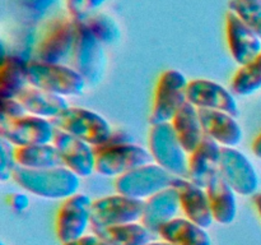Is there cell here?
I'll list each match as a JSON object with an SVG mask.
<instances>
[{
    "mask_svg": "<svg viewBox=\"0 0 261 245\" xmlns=\"http://www.w3.org/2000/svg\"><path fill=\"white\" fill-rule=\"evenodd\" d=\"M81 179L65 166L43 170L17 167L13 174V180L27 193L59 201L79 193Z\"/></svg>",
    "mask_w": 261,
    "mask_h": 245,
    "instance_id": "6da1fadb",
    "label": "cell"
},
{
    "mask_svg": "<svg viewBox=\"0 0 261 245\" xmlns=\"http://www.w3.org/2000/svg\"><path fill=\"white\" fill-rule=\"evenodd\" d=\"M78 32L79 23L68 14L53 17L38 38L35 60L50 64H65L71 60Z\"/></svg>",
    "mask_w": 261,
    "mask_h": 245,
    "instance_id": "7a4b0ae2",
    "label": "cell"
},
{
    "mask_svg": "<svg viewBox=\"0 0 261 245\" xmlns=\"http://www.w3.org/2000/svg\"><path fill=\"white\" fill-rule=\"evenodd\" d=\"M28 83L36 88L63 97L82 96L87 82L71 65L50 64L38 60H31L27 64Z\"/></svg>",
    "mask_w": 261,
    "mask_h": 245,
    "instance_id": "3957f363",
    "label": "cell"
},
{
    "mask_svg": "<svg viewBox=\"0 0 261 245\" xmlns=\"http://www.w3.org/2000/svg\"><path fill=\"white\" fill-rule=\"evenodd\" d=\"M148 150L153 162L175 178H188L189 153L182 147L171 122L154 124L148 134Z\"/></svg>",
    "mask_w": 261,
    "mask_h": 245,
    "instance_id": "277c9868",
    "label": "cell"
},
{
    "mask_svg": "<svg viewBox=\"0 0 261 245\" xmlns=\"http://www.w3.org/2000/svg\"><path fill=\"white\" fill-rule=\"evenodd\" d=\"M188 78L177 69H167L160 76L153 97L150 125L171 122L178 110L188 102Z\"/></svg>",
    "mask_w": 261,
    "mask_h": 245,
    "instance_id": "5b68a950",
    "label": "cell"
},
{
    "mask_svg": "<svg viewBox=\"0 0 261 245\" xmlns=\"http://www.w3.org/2000/svg\"><path fill=\"white\" fill-rule=\"evenodd\" d=\"M51 121L56 129L69 133L93 147L106 143L114 132L107 119L98 112L84 107L69 106Z\"/></svg>",
    "mask_w": 261,
    "mask_h": 245,
    "instance_id": "8992f818",
    "label": "cell"
},
{
    "mask_svg": "<svg viewBox=\"0 0 261 245\" xmlns=\"http://www.w3.org/2000/svg\"><path fill=\"white\" fill-rule=\"evenodd\" d=\"M143 209L144 201L119 193L96 199L92 203L91 209L92 231L116 225L139 222L143 216Z\"/></svg>",
    "mask_w": 261,
    "mask_h": 245,
    "instance_id": "52a82bcc",
    "label": "cell"
},
{
    "mask_svg": "<svg viewBox=\"0 0 261 245\" xmlns=\"http://www.w3.org/2000/svg\"><path fill=\"white\" fill-rule=\"evenodd\" d=\"M175 176L157 163L140 166L115 180V189L119 194L145 201L161 190L172 186Z\"/></svg>",
    "mask_w": 261,
    "mask_h": 245,
    "instance_id": "ba28073f",
    "label": "cell"
},
{
    "mask_svg": "<svg viewBox=\"0 0 261 245\" xmlns=\"http://www.w3.org/2000/svg\"><path fill=\"white\" fill-rule=\"evenodd\" d=\"M92 201L88 194L76 193L64 199L55 219V234L61 245L76 241L91 226Z\"/></svg>",
    "mask_w": 261,
    "mask_h": 245,
    "instance_id": "9c48e42d",
    "label": "cell"
},
{
    "mask_svg": "<svg viewBox=\"0 0 261 245\" xmlns=\"http://www.w3.org/2000/svg\"><path fill=\"white\" fill-rule=\"evenodd\" d=\"M106 46L102 45L82 23L71 56V66L89 86H97L103 79L107 68Z\"/></svg>",
    "mask_w": 261,
    "mask_h": 245,
    "instance_id": "30bf717a",
    "label": "cell"
},
{
    "mask_svg": "<svg viewBox=\"0 0 261 245\" xmlns=\"http://www.w3.org/2000/svg\"><path fill=\"white\" fill-rule=\"evenodd\" d=\"M94 152H96V173L107 178H119L140 166L153 162L149 150L135 143L115 145V147L94 148Z\"/></svg>",
    "mask_w": 261,
    "mask_h": 245,
    "instance_id": "8fae6325",
    "label": "cell"
},
{
    "mask_svg": "<svg viewBox=\"0 0 261 245\" xmlns=\"http://www.w3.org/2000/svg\"><path fill=\"white\" fill-rule=\"evenodd\" d=\"M56 128L53 121L35 115L7 120L0 117V135L14 147L53 143Z\"/></svg>",
    "mask_w": 261,
    "mask_h": 245,
    "instance_id": "7c38bea8",
    "label": "cell"
},
{
    "mask_svg": "<svg viewBox=\"0 0 261 245\" xmlns=\"http://www.w3.org/2000/svg\"><path fill=\"white\" fill-rule=\"evenodd\" d=\"M219 174L239 195H255L259 189V175L245 153L237 148L222 147Z\"/></svg>",
    "mask_w": 261,
    "mask_h": 245,
    "instance_id": "4fadbf2b",
    "label": "cell"
},
{
    "mask_svg": "<svg viewBox=\"0 0 261 245\" xmlns=\"http://www.w3.org/2000/svg\"><path fill=\"white\" fill-rule=\"evenodd\" d=\"M188 101L199 110H216L237 116L239 104L233 92L211 79H193L188 86Z\"/></svg>",
    "mask_w": 261,
    "mask_h": 245,
    "instance_id": "5bb4252c",
    "label": "cell"
},
{
    "mask_svg": "<svg viewBox=\"0 0 261 245\" xmlns=\"http://www.w3.org/2000/svg\"><path fill=\"white\" fill-rule=\"evenodd\" d=\"M53 143L63 158L64 166L79 178H88L96 171L93 145L60 129H56Z\"/></svg>",
    "mask_w": 261,
    "mask_h": 245,
    "instance_id": "9a60e30c",
    "label": "cell"
},
{
    "mask_svg": "<svg viewBox=\"0 0 261 245\" xmlns=\"http://www.w3.org/2000/svg\"><path fill=\"white\" fill-rule=\"evenodd\" d=\"M226 37L232 59L240 66L261 54V38L231 10L226 14Z\"/></svg>",
    "mask_w": 261,
    "mask_h": 245,
    "instance_id": "2e32d148",
    "label": "cell"
},
{
    "mask_svg": "<svg viewBox=\"0 0 261 245\" xmlns=\"http://www.w3.org/2000/svg\"><path fill=\"white\" fill-rule=\"evenodd\" d=\"M172 185L178 191L181 211L186 218L204 229H209L213 225L214 218L206 189L186 178H175Z\"/></svg>",
    "mask_w": 261,
    "mask_h": 245,
    "instance_id": "e0dca14e",
    "label": "cell"
},
{
    "mask_svg": "<svg viewBox=\"0 0 261 245\" xmlns=\"http://www.w3.org/2000/svg\"><path fill=\"white\" fill-rule=\"evenodd\" d=\"M221 156V145L205 137L196 150L189 155V173L186 179L206 188L212 179L219 174Z\"/></svg>",
    "mask_w": 261,
    "mask_h": 245,
    "instance_id": "ac0fdd59",
    "label": "cell"
},
{
    "mask_svg": "<svg viewBox=\"0 0 261 245\" xmlns=\"http://www.w3.org/2000/svg\"><path fill=\"white\" fill-rule=\"evenodd\" d=\"M199 117L205 137L213 139L221 147L236 148L241 143L244 132L236 116L216 110H199Z\"/></svg>",
    "mask_w": 261,
    "mask_h": 245,
    "instance_id": "d6986e66",
    "label": "cell"
},
{
    "mask_svg": "<svg viewBox=\"0 0 261 245\" xmlns=\"http://www.w3.org/2000/svg\"><path fill=\"white\" fill-rule=\"evenodd\" d=\"M181 208L180 197L175 186H170L144 201V209L140 222L152 234L157 235L158 230L165 224L177 217Z\"/></svg>",
    "mask_w": 261,
    "mask_h": 245,
    "instance_id": "ffe728a7",
    "label": "cell"
},
{
    "mask_svg": "<svg viewBox=\"0 0 261 245\" xmlns=\"http://www.w3.org/2000/svg\"><path fill=\"white\" fill-rule=\"evenodd\" d=\"M30 115L54 120L69 107L68 100L45 89L28 86L17 96Z\"/></svg>",
    "mask_w": 261,
    "mask_h": 245,
    "instance_id": "44dd1931",
    "label": "cell"
},
{
    "mask_svg": "<svg viewBox=\"0 0 261 245\" xmlns=\"http://www.w3.org/2000/svg\"><path fill=\"white\" fill-rule=\"evenodd\" d=\"M205 189L214 222L223 226L231 225L237 216L236 191L226 183L221 174L214 176Z\"/></svg>",
    "mask_w": 261,
    "mask_h": 245,
    "instance_id": "7402d4cb",
    "label": "cell"
},
{
    "mask_svg": "<svg viewBox=\"0 0 261 245\" xmlns=\"http://www.w3.org/2000/svg\"><path fill=\"white\" fill-rule=\"evenodd\" d=\"M161 240L173 245H212V239L204 227L186 217H175L157 232Z\"/></svg>",
    "mask_w": 261,
    "mask_h": 245,
    "instance_id": "603a6c76",
    "label": "cell"
},
{
    "mask_svg": "<svg viewBox=\"0 0 261 245\" xmlns=\"http://www.w3.org/2000/svg\"><path fill=\"white\" fill-rule=\"evenodd\" d=\"M171 124L175 129L178 140L189 155L194 152L205 138L199 117V110L189 101L185 102L178 110Z\"/></svg>",
    "mask_w": 261,
    "mask_h": 245,
    "instance_id": "cb8c5ba5",
    "label": "cell"
},
{
    "mask_svg": "<svg viewBox=\"0 0 261 245\" xmlns=\"http://www.w3.org/2000/svg\"><path fill=\"white\" fill-rule=\"evenodd\" d=\"M15 161L18 167L30 170H43L64 166L63 158L54 143L15 147Z\"/></svg>",
    "mask_w": 261,
    "mask_h": 245,
    "instance_id": "d4e9b609",
    "label": "cell"
},
{
    "mask_svg": "<svg viewBox=\"0 0 261 245\" xmlns=\"http://www.w3.org/2000/svg\"><path fill=\"white\" fill-rule=\"evenodd\" d=\"M27 61L15 56H7L0 66V94L2 99H17L18 94L30 86Z\"/></svg>",
    "mask_w": 261,
    "mask_h": 245,
    "instance_id": "484cf974",
    "label": "cell"
},
{
    "mask_svg": "<svg viewBox=\"0 0 261 245\" xmlns=\"http://www.w3.org/2000/svg\"><path fill=\"white\" fill-rule=\"evenodd\" d=\"M10 9L20 24L37 26L50 20L58 10L60 0H9Z\"/></svg>",
    "mask_w": 261,
    "mask_h": 245,
    "instance_id": "4316f807",
    "label": "cell"
},
{
    "mask_svg": "<svg viewBox=\"0 0 261 245\" xmlns=\"http://www.w3.org/2000/svg\"><path fill=\"white\" fill-rule=\"evenodd\" d=\"M92 232L111 245H144L150 241L153 235L140 221L93 230Z\"/></svg>",
    "mask_w": 261,
    "mask_h": 245,
    "instance_id": "83f0119b",
    "label": "cell"
},
{
    "mask_svg": "<svg viewBox=\"0 0 261 245\" xmlns=\"http://www.w3.org/2000/svg\"><path fill=\"white\" fill-rule=\"evenodd\" d=\"M261 89V54L246 65L240 66L231 82V91L237 96H251Z\"/></svg>",
    "mask_w": 261,
    "mask_h": 245,
    "instance_id": "f1b7e54d",
    "label": "cell"
},
{
    "mask_svg": "<svg viewBox=\"0 0 261 245\" xmlns=\"http://www.w3.org/2000/svg\"><path fill=\"white\" fill-rule=\"evenodd\" d=\"M82 24L105 46L116 45L121 38V30L116 19L105 12H97Z\"/></svg>",
    "mask_w": 261,
    "mask_h": 245,
    "instance_id": "f546056e",
    "label": "cell"
},
{
    "mask_svg": "<svg viewBox=\"0 0 261 245\" xmlns=\"http://www.w3.org/2000/svg\"><path fill=\"white\" fill-rule=\"evenodd\" d=\"M37 31L35 26L18 24L14 30V33L10 37L9 46H8V56H15L22 60L30 63L33 60V55L36 54L37 47Z\"/></svg>",
    "mask_w": 261,
    "mask_h": 245,
    "instance_id": "4dcf8cb0",
    "label": "cell"
},
{
    "mask_svg": "<svg viewBox=\"0 0 261 245\" xmlns=\"http://www.w3.org/2000/svg\"><path fill=\"white\" fill-rule=\"evenodd\" d=\"M229 10L236 13L261 38V4L247 0H229Z\"/></svg>",
    "mask_w": 261,
    "mask_h": 245,
    "instance_id": "1f68e13d",
    "label": "cell"
},
{
    "mask_svg": "<svg viewBox=\"0 0 261 245\" xmlns=\"http://www.w3.org/2000/svg\"><path fill=\"white\" fill-rule=\"evenodd\" d=\"M106 3L107 0H65L66 14L75 22L83 23L99 12V8Z\"/></svg>",
    "mask_w": 261,
    "mask_h": 245,
    "instance_id": "d6a6232c",
    "label": "cell"
},
{
    "mask_svg": "<svg viewBox=\"0 0 261 245\" xmlns=\"http://www.w3.org/2000/svg\"><path fill=\"white\" fill-rule=\"evenodd\" d=\"M17 167L15 147L2 138L0 139V180L7 181L13 179V174Z\"/></svg>",
    "mask_w": 261,
    "mask_h": 245,
    "instance_id": "836d02e7",
    "label": "cell"
},
{
    "mask_svg": "<svg viewBox=\"0 0 261 245\" xmlns=\"http://www.w3.org/2000/svg\"><path fill=\"white\" fill-rule=\"evenodd\" d=\"M28 115L23 105L17 99H2V114L0 117L7 120H15Z\"/></svg>",
    "mask_w": 261,
    "mask_h": 245,
    "instance_id": "e575fe53",
    "label": "cell"
},
{
    "mask_svg": "<svg viewBox=\"0 0 261 245\" xmlns=\"http://www.w3.org/2000/svg\"><path fill=\"white\" fill-rule=\"evenodd\" d=\"M135 143L134 137L130 134L126 130H114L111 134V137L109 138L106 143H103L102 145L94 148H106V147H115V145H124V144H132Z\"/></svg>",
    "mask_w": 261,
    "mask_h": 245,
    "instance_id": "d590c367",
    "label": "cell"
},
{
    "mask_svg": "<svg viewBox=\"0 0 261 245\" xmlns=\"http://www.w3.org/2000/svg\"><path fill=\"white\" fill-rule=\"evenodd\" d=\"M8 204L10 208L17 213H22V212L27 211L30 208V197L24 193H12L8 195Z\"/></svg>",
    "mask_w": 261,
    "mask_h": 245,
    "instance_id": "8d00e7d4",
    "label": "cell"
},
{
    "mask_svg": "<svg viewBox=\"0 0 261 245\" xmlns=\"http://www.w3.org/2000/svg\"><path fill=\"white\" fill-rule=\"evenodd\" d=\"M66 245H111V244H109L106 240H103L97 234L92 232V234H88V235L86 234L84 236H82L81 239L76 240V241L70 242V244H66Z\"/></svg>",
    "mask_w": 261,
    "mask_h": 245,
    "instance_id": "74e56055",
    "label": "cell"
},
{
    "mask_svg": "<svg viewBox=\"0 0 261 245\" xmlns=\"http://www.w3.org/2000/svg\"><path fill=\"white\" fill-rule=\"evenodd\" d=\"M252 152L261 160V134L257 135L254 139V142H252Z\"/></svg>",
    "mask_w": 261,
    "mask_h": 245,
    "instance_id": "f35d334b",
    "label": "cell"
},
{
    "mask_svg": "<svg viewBox=\"0 0 261 245\" xmlns=\"http://www.w3.org/2000/svg\"><path fill=\"white\" fill-rule=\"evenodd\" d=\"M254 202H255V206H256L257 212H259V214H260V217H261V193L255 194Z\"/></svg>",
    "mask_w": 261,
    "mask_h": 245,
    "instance_id": "ab89813d",
    "label": "cell"
},
{
    "mask_svg": "<svg viewBox=\"0 0 261 245\" xmlns=\"http://www.w3.org/2000/svg\"><path fill=\"white\" fill-rule=\"evenodd\" d=\"M144 245H173V244L165 241V240H160V241H149Z\"/></svg>",
    "mask_w": 261,
    "mask_h": 245,
    "instance_id": "60d3db41",
    "label": "cell"
},
{
    "mask_svg": "<svg viewBox=\"0 0 261 245\" xmlns=\"http://www.w3.org/2000/svg\"><path fill=\"white\" fill-rule=\"evenodd\" d=\"M247 2H252V3H260V4H261V0H247Z\"/></svg>",
    "mask_w": 261,
    "mask_h": 245,
    "instance_id": "b9f144b4",
    "label": "cell"
},
{
    "mask_svg": "<svg viewBox=\"0 0 261 245\" xmlns=\"http://www.w3.org/2000/svg\"><path fill=\"white\" fill-rule=\"evenodd\" d=\"M0 245H5V244H4V242H2V244H0Z\"/></svg>",
    "mask_w": 261,
    "mask_h": 245,
    "instance_id": "7bdbcfd3",
    "label": "cell"
}]
</instances>
